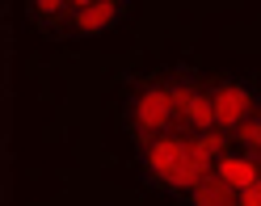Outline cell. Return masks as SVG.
Returning <instances> with one entry per match:
<instances>
[{
	"label": "cell",
	"mask_w": 261,
	"mask_h": 206,
	"mask_svg": "<svg viewBox=\"0 0 261 206\" xmlns=\"http://www.w3.org/2000/svg\"><path fill=\"white\" fill-rule=\"evenodd\" d=\"M122 126L135 143H148L173 131V93H169V68L135 80L122 97Z\"/></svg>",
	"instance_id": "6da1fadb"
},
{
	"label": "cell",
	"mask_w": 261,
	"mask_h": 206,
	"mask_svg": "<svg viewBox=\"0 0 261 206\" xmlns=\"http://www.w3.org/2000/svg\"><path fill=\"white\" fill-rule=\"evenodd\" d=\"M169 93H173V131H186V135L215 131V114H211V80H202L198 68H190V63L169 68Z\"/></svg>",
	"instance_id": "7a4b0ae2"
},
{
	"label": "cell",
	"mask_w": 261,
	"mask_h": 206,
	"mask_svg": "<svg viewBox=\"0 0 261 206\" xmlns=\"http://www.w3.org/2000/svg\"><path fill=\"white\" fill-rule=\"evenodd\" d=\"M257 105H261V80H253V76H215V80H211L215 131L236 135L240 126L257 114Z\"/></svg>",
	"instance_id": "3957f363"
},
{
	"label": "cell",
	"mask_w": 261,
	"mask_h": 206,
	"mask_svg": "<svg viewBox=\"0 0 261 206\" xmlns=\"http://www.w3.org/2000/svg\"><path fill=\"white\" fill-rule=\"evenodd\" d=\"M126 13H130L126 0H76L72 5V25H68V42L106 34V30H114Z\"/></svg>",
	"instance_id": "277c9868"
},
{
	"label": "cell",
	"mask_w": 261,
	"mask_h": 206,
	"mask_svg": "<svg viewBox=\"0 0 261 206\" xmlns=\"http://www.w3.org/2000/svg\"><path fill=\"white\" fill-rule=\"evenodd\" d=\"M72 5H76V0H30V5H25V17L34 21V30L46 34L51 42H68Z\"/></svg>",
	"instance_id": "5b68a950"
},
{
	"label": "cell",
	"mask_w": 261,
	"mask_h": 206,
	"mask_svg": "<svg viewBox=\"0 0 261 206\" xmlns=\"http://www.w3.org/2000/svg\"><path fill=\"white\" fill-rule=\"evenodd\" d=\"M215 177L227 181L236 194H249L253 185H261V160H257V156H249V152H240V148H232V152L215 164Z\"/></svg>",
	"instance_id": "8992f818"
},
{
	"label": "cell",
	"mask_w": 261,
	"mask_h": 206,
	"mask_svg": "<svg viewBox=\"0 0 261 206\" xmlns=\"http://www.w3.org/2000/svg\"><path fill=\"white\" fill-rule=\"evenodd\" d=\"M186 206H240V194L227 181H219V177H206L194 194L186 198Z\"/></svg>",
	"instance_id": "52a82bcc"
},
{
	"label": "cell",
	"mask_w": 261,
	"mask_h": 206,
	"mask_svg": "<svg viewBox=\"0 0 261 206\" xmlns=\"http://www.w3.org/2000/svg\"><path fill=\"white\" fill-rule=\"evenodd\" d=\"M232 143H236L240 152H249V156H257V160H261V105H257V114L232 135Z\"/></svg>",
	"instance_id": "ba28073f"
},
{
	"label": "cell",
	"mask_w": 261,
	"mask_h": 206,
	"mask_svg": "<svg viewBox=\"0 0 261 206\" xmlns=\"http://www.w3.org/2000/svg\"><path fill=\"white\" fill-rule=\"evenodd\" d=\"M240 206H261V185H253L249 194H240Z\"/></svg>",
	"instance_id": "9c48e42d"
}]
</instances>
